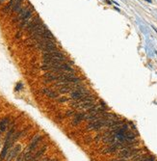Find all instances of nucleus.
I'll return each instance as SVG.
<instances>
[{
	"label": "nucleus",
	"instance_id": "obj_7",
	"mask_svg": "<svg viewBox=\"0 0 157 161\" xmlns=\"http://www.w3.org/2000/svg\"><path fill=\"white\" fill-rule=\"evenodd\" d=\"M84 118H85V113H77V114H75L74 120L71 122V125H77L79 123L82 122V120H84Z\"/></svg>",
	"mask_w": 157,
	"mask_h": 161
},
{
	"label": "nucleus",
	"instance_id": "obj_18",
	"mask_svg": "<svg viewBox=\"0 0 157 161\" xmlns=\"http://www.w3.org/2000/svg\"><path fill=\"white\" fill-rule=\"evenodd\" d=\"M111 161H127V160H125V159H114V160H111Z\"/></svg>",
	"mask_w": 157,
	"mask_h": 161
},
{
	"label": "nucleus",
	"instance_id": "obj_14",
	"mask_svg": "<svg viewBox=\"0 0 157 161\" xmlns=\"http://www.w3.org/2000/svg\"><path fill=\"white\" fill-rule=\"evenodd\" d=\"M100 138H101V134H97L95 137V141H96V142H98V141L100 140Z\"/></svg>",
	"mask_w": 157,
	"mask_h": 161
},
{
	"label": "nucleus",
	"instance_id": "obj_10",
	"mask_svg": "<svg viewBox=\"0 0 157 161\" xmlns=\"http://www.w3.org/2000/svg\"><path fill=\"white\" fill-rule=\"evenodd\" d=\"M45 150H46V146H44V147H43L36 154H35V156H33V158H32V160L33 161H37L38 159H39V157L40 156H42L44 153V152H45Z\"/></svg>",
	"mask_w": 157,
	"mask_h": 161
},
{
	"label": "nucleus",
	"instance_id": "obj_4",
	"mask_svg": "<svg viewBox=\"0 0 157 161\" xmlns=\"http://www.w3.org/2000/svg\"><path fill=\"white\" fill-rule=\"evenodd\" d=\"M20 149H21V147H20L19 145H17V146L10 152V153H9V155H8L7 160L6 161H12V159H14V158L17 156V154L20 152Z\"/></svg>",
	"mask_w": 157,
	"mask_h": 161
},
{
	"label": "nucleus",
	"instance_id": "obj_11",
	"mask_svg": "<svg viewBox=\"0 0 157 161\" xmlns=\"http://www.w3.org/2000/svg\"><path fill=\"white\" fill-rule=\"evenodd\" d=\"M8 124H9V119H8V118L4 119V120L0 123V130H1V131H4V130L6 129Z\"/></svg>",
	"mask_w": 157,
	"mask_h": 161
},
{
	"label": "nucleus",
	"instance_id": "obj_2",
	"mask_svg": "<svg viewBox=\"0 0 157 161\" xmlns=\"http://www.w3.org/2000/svg\"><path fill=\"white\" fill-rule=\"evenodd\" d=\"M40 23H42V19H41V18L39 16H37L35 18H32L31 20H30V22H29V24H28V26L25 28V30H26L27 32H30L34 27L39 25Z\"/></svg>",
	"mask_w": 157,
	"mask_h": 161
},
{
	"label": "nucleus",
	"instance_id": "obj_21",
	"mask_svg": "<svg viewBox=\"0 0 157 161\" xmlns=\"http://www.w3.org/2000/svg\"><path fill=\"white\" fill-rule=\"evenodd\" d=\"M147 1H148V2H151V0H147Z\"/></svg>",
	"mask_w": 157,
	"mask_h": 161
},
{
	"label": "nucleus",
	"instance_id": "obj_9",
	"mask_svg": "<svg viewBox=\"0 0 157 161\" xmlns=\"http://www.w3.org/2000/svg\"><path fill=\"white\" fill-rule=\"evenodd\" d=\"M118 150H119L118 146H117L116 144H113V145H110L108 148L105 149L103 153H114V152H116Z\"/></svg>",
	"mask_w": 157,
	"mask_h": 161
},
{
	"label": "nucleus",
	"instance_id": "obj_16",
	"mask_svg": "<svg viewBox=\"0 0 157 161\" xmlns=\"http://www.w3.org/2000/svg\"><path fill=\"white\" fill-rule=\"evenodd\" d=\"M24 160V158H23V154H20L18 157H17V161H23Z\"/></svg>",
	"mask_w": 157,
	"mask_h": 161
},
{
	"label": "nucleus",
	"instance_id": "obj_5",
	"mask_svg": "<svg viewBox=\"0 0 157 161\" xmlns=\"http://www.w3.org/2000/svg\"><path fill=\"white\" fill-rule=\"evenodd\" d=\"M17 0H10L9 1V3L2 9V13L3 14H8V13H12V11H13V8H14V6H15V4L17 3Z\"/></svg>",
	"mask_w": 157,
	"mask_h": 161
},
{
	"label": "nucleus",
	"instance_id": "obj_6",
	"mask_svg": "<svg viewBox=\"0 0 157 161\" xmlns=\"http://www.w3.org/2000/svg\"><path fill=\"white\" fill-rule=\"evenodd\" d=\"M42 93H44V95H46L50 98H56L59 97V95L56 92H54L51 89H48V88H43L42 89Z\"/></svg>",
	"mask_w": 157,
	"mask_h": 161
},
{
	"label": "nucleus",
	"instance_id": "obj_17",
	"mask_svg": "<svg viewBox=\"0 0 157 161\" xmlns=\"http://www.w3.org/2000/svg\"><path fill=\"white\" fill-rule=\"evenodd\" d=\"M20 37H21V32L18 31V32L17 33V35H16V39H18V38H20Z\"/></svg>",
	"mask_w": 157,
	"mask_h": 161
},
{
	"label": "nucleus",
	"instance_id": "obj_1",
	"mask_svg": "<svg viewBox=\"0 0 157 161\" xmlns=\"http://www.w3.org/2000/svg\"><path fill=\"white\" fill-rule=\"evenodd\" d=\"M14 131H15V129H11V130L9 131V133L7 134L6 140H5V145H4V148H3V151H2V152H1V154H0V159H1V160H3V159L5 158V156H6L7 152H8V151H9V149L11 148V146H12V144H13V141H12L11 137L14 134Z\"/></svg>",
	"mask_w": 157,
	"mask_h": 161
},
{
	"label": "nucleus",
	"instance_id": "obj_13",
	"mask_svg": "<svg viewBox=\"0 0 157 161\" xmlns=\"http://www.w3.org/2000/svg\"><path fill=\"white\" fill-rule=\"evenodd\" d=\"M71 115H75L74 111L70 110V111H67V112H66V116H71Z\"/></svg>",
	"mask_w": 157,
	"mask_h": 161
},
{
	"label": "nucleus",
	"instance_id": "obj_15",
	"mask_svg": "<svg viewBox=\"0 0 157 161\" xmlns=\"http://www.w3.org/2000/svg\"><path fill=\"white\" fill-rule=\"evenodd\" d=\"M91 141H92V138H91V137H87V138L85 139V143H86V144L91 143Z\"/></svg>",
	"mask_w": 157,
	"mask_h": 161
},
{
	"label": "nucleus",
	"instance_id": "obj_8",
	"mask_svg": "<svg viewBox=\"0 0 157 161\" xmlns=\"http://www.w3.org/2000/svg\"><path fill=\"white\" fill-rule=\"evenodd\" d=\"M95 100H90V101H85L83 103L80 104V106L78 107V109H90L93 106H95Z\"/></svg>",
	"mask_w": 157,
	"mask_h": 161
},
{
	"label": "nucleus",
	"instance_id": "obj_19",
	"mask_svg": "<svg viewBox=\"0 0 157 161\" xmlns=\"http://www.w3.org/2000/svg\"><path fill=\"white\" fill-rule=\"evenodd\" d=\"M44 161H58V160H57V159H47V158H46V159H44Z\"/></svg>",
	"mask_w": 157,
	"mask_h": 161
},
{
	"label": "nucleus",
	"instance_id": "obj_20",
	"mask_svg": "<svg viewBox=\"0 0 157 161\" xmlns=\"http://www.w3.org/2000/svg\"><path fill=\"white\" fill-rule=\"evenodd\" d=\"M4 1H5V0H0V5H1V4H2Z\"/></svg>",
	"mask_w": 157,
	"mask_h": 161
},
{
	"label": "nucleus",
	"instance_id": "obj_3",
	"mask_svg": "<svg viewBox=\"0 0 157 161\" xmlns=\"http://www.w3.org/2000/svg\"><path fill=\"white\" fill-rule=\"evenodd\" d=\"M42 140V136H40V135H37L35 138H34V140L30 143V145H29V147L27 148V152H31L34 149H36V147L38 146V144H39V142Z\"/></svg>",
	"mask_w": 157,
	"mask_h": 161
},
{
	"label": "nucleus",
	"instance_id": "obj_12",
	"mask_svg": "<svg viewBox=\"0 0 157 161\" xmlns=\"http://www.w3.org/2000/svg\"><path fill=\"white\" fill-rule=\"evenodd\" d=\"M68 100H69V98H58L59 102H67Z\"/></svg>",
	"mask_w": 157,
	"mask_h": 161
}]
</instances>
